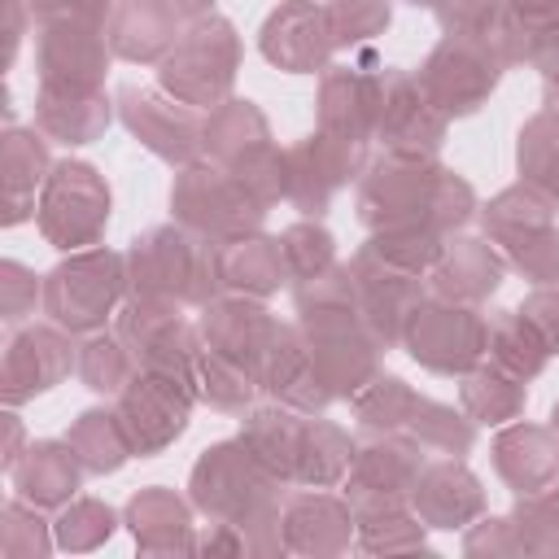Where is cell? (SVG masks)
<instances>
[{
	"label": "cell",
	"instance_id": "cell-10",
	"mask_svg": "<svg viewBox=\"0 0 559 559\" xmlns=\"http://www.w3.org/2000/svg\"><path fill=\"white\" fill-rule=\"evenodd\" d=\"M485 336H489L485 323L472 310H459V306H424L406 323L411 358L432 367V371H463V367H472L480 358Z\"/></svg>",
	"mask_w": 559,
	"mask_h": 559
},
{
	"label": "cell",
	"instance_id": "cell-6",
	"mask_svg": "<svg viewBox=\"0 0 559 559\" xmlns=\"http://www.w3.org/2000/svg\"><path fill=\"white\" fill-rule=\"evenodd\" d=\"M170 201H175L179 218L205 236H245L262 218V201L231 170L192 166V170H183Z\"/></svg>",
	"mask_w": 559,
	"mask_h": 559
},
{
	"label": "cell",
	"instance_id": "cell-9",
	"mask_svg": "<svg viewBox=\"0 0 559 559\" xmlns=\"http://www.w3.org/2000/svg\"><path fill=\"white\" fill-rule=\"evenodd\" d=\"M109 48L100 26L87 22H57L39 26V87L52 92H96Z\"/></svg>",
	"mask_w": 559,
	"mask_h": 559
},
{
	"label": "cell",
	"instance_id": "cell-19",
	"mask_svg": "<svg viewBox=\"0 0 559 559\" xmlns=\"http://www.w3.org/2000/svg\"><path fill=\"white\" fill-rule=\"evenodd\" d=\"M284 249L280 240H266V236H231L223 249H218V280L231 284V288H245V293H271L284 284Z\"/></svg>",
	"mask_w": 559,
	"mask_h": 559
},
{
	"label": "cell",
	"instance_id": "cell-15",
	"mask_svg": "<svg viewBox=\"0 0 559 559\" xmlns=\"http://www.w3.org/2000/svg\"><path fill=\"white\" fill-rule=\"evenodd\" d=\"M79 472H83V463L70 450V441H35L13 463L9 476H13L17 498H26L31 507H61L79 489Z\"/></svg>",
	"mask_w": 559,
	"mask_h": 559
},
{
	"label": "cell",
	"instance_id": "cell-24",
	"mask_svg": "<svg viewBox=\"0 0 559 559\" xmlns=\"http://www.w3.org/2000/svg\"><path fill=\"white\" fill-rule=\"evenodd\" d=\"M135 371H140V367H135L131 349L122 345V336H118V341H114V336H92V341L83 345V354H79V376H83V384L96 389V393H122Z\"/></svg>",
	"mask_w": 559,
	"mask_h": 559
},
{
	"label": "cell",
	"instance_id": "cell-1",
	"mask_svg": "<svg viewBox=\"0 0 559 559\" xmlns=\"http://www.w3.org/2000/svg\"><path fill=\"white\" fill-rule=\"evenodd\" d=\"M472 210V192L463 179H454L441 166H424L415 157H397L367 175L362 183V218L393 231H419L428 227V214L437 227L463 223Z\"/></svg>",
	"mask_w": 559,
	"mask_h": 559
},
{
	"label": "cell",
	"instance_id": "cell-7",
	"mask_svg": "<svg viewBox=\"0 0 559 559\" xmlns=\"http://www.w3.org/2000/svg\"><path fill=\"white\" fill-rule=\"evenodd\" d=\"M192 389L162 371H135L131 384L118 397V419L135 445V454H153L166 441H175L188 424Z\"/></svg>",
	"mask_w": 559,
	"mask_h": 559
},
{
	"label": "cell",
	"instance_id": "cell-14",
	"mask_svg": "<svg viewBox=\"0 0 559 559\" xmlns=\"http://www.w3.org/2000/svg\"><path fill=\"white\" fill-rule=\"evenodd\" d=\"M122 100V122L166 162H188L197 153V118L188 109H175L170 100H162L157 92H144V87H122L118 92Z\"/></svg>",
	"mask_w": 559,
	"mask_h": 559
},
{
	"label": "cell",
	"instance_id": "cell-3",
	"mask_svg": "<svg viewBox=\"0 0 559 559\" xmlns=\"http://www.w3.org/2000/svg\"><path fill=\"white\" fill-rule=\"evenodd\" d=\"M122 258L109 249H87L70 262H61L44 280V310L66 332H96L114 301L122 297Z\"/></svg>",
	"mask_w": 559,
	"mask_h": 559
},
{
	"label": "cell",
	"instance_id": "cell-8",
	"mask_svg": "<svg viewBox=\"0 0 559 559\" xmlns=\"http://www.w3.org/2000/svg\"><path fill=\"white\" fill-rule=\"evenodd\" d=\"M493 79H498V57L489 52V44L472 35H450L419 74V87L441 114H472L480 96L493 87Z\"/></svg>",
	"mask_w": 559,
	"mask_h": 559
},
{
	"label": "cell",
	"instance_id": "cell-18",
	"mask_svg": "<svg viewBox=\"0 0 559 559\" xmlns=\"http://www.w3.org/2000/svg\"><path fill=\"white\" fill-rule=\"evenodd\" d=\"M415 507L437 528H454L472 511H480V485L459 463H432L424 467V476H415Z\"/></svg>",
	"mask_w": 559,
	"mask_h": 559
},
{
	"label": "cell",
	"instance_id": "cell-25",
	"mask_svg": "<svg viewBox=\"0 0 559 559\" xmlns=\"http://www.w3.org/2000/svg\"><path fill=\"white\" fill-rule=\"evenodd\" d=\"M109 533H114V511H109L105 502H96V498L70 502V507L61 511V520H57V542H61L66 550H92V546H100Z\"/></svg>",
	"mask_w": 559,
	"mask_h": 559
},
{
	"label": "cell",
	"instance_id": "cell-21",
	"mask_svg": "<svg viewBox=\"0 0 559 559\" xmlns=\"http://www.w3.org/2000/svg\"><path fill=\"white\" fill-rule=\"evenodd\" d=\"M127 524L144 550H175L188 546V511L166 489H144L127 507Z\"/></svg>",
	"mask_w": 559,
	"mask_h": 559
},
{
	"label": "cell",
	"instance_id": "cell-30",
	"mask_svg": "<svg viewBox=\"0 0 559 559\" xmlns=\"http://www.w3.org/2000/svg\"><path fill=\"white\" fill-rule=\"evenodd\" d=\"M463 397H467L472 415H480V419L489 415V424L511 419V415L520 411V402H524L520 384H515V380H507V376H498V389H485V376H472V380H467V389H463Z\"/></svg>",
	"mask_w": 559,
	"mask_h": 559
},
{
	"label": "cell",
	"instance_id": "cell-32",
	"mask_svg": "<svg viewBox=\"0 0 559 559\" xmlns=\"http://www.w3.org/2000/svg\"><path fill=\"white\" fill-rule=\"evenodd\" d=\"M166 4H170L175 13H201V9L210 4V0H166Z\"/></svg>",
	"mask_w": 559,
	"mask_h": 559
},
{
	"label": "cell",
	"instance_id": "cell-2",
	"mask_svg": "<svg viewBox=\"0 0 559 559\" xmlns=\"http://www.w3.org/2000/svg\"><path fill=\"white\" fill-rule=\"evenodd\" d=\"M131 284L135 297H162V301H205L218 280V249L205 240L157 227L131 245Z\"/></svg>",
	"mask_w": 559,
	"mask_h": 559
},
{
	"label": "cell",
	"instance_id": "cell-31",
	"mask_svg": "<svg viewBox=\"0 0 559 559\" xmlns=\"http://www.w3.org/2000/svg\"><path fill=\"white\" fill-rule=\"evenodd\" d=\"M26 13H31V22H39V26H57V22L105 26L109 0H26Z\"/></svg>",
	"mask_w": 559,
	"mask_h": 559
},
{
	"label": "cell",
	"instance_id": "cell-20",
	"mask_svg": "<svg viewBox=\"0 0 559 559\" xmlns=\"http://www.w3.org/2000/svg\"><path fill=\"white\" fill-rule=\"evenodd\" d=\"M48 153H44V135H35V131H22V127H13L9 135H4V201H9V214H4V223L13 227V223H22L31 210V201H35V183H44L48 175Z\"/></svg>",
	"mask_w": 559,
	"mask_h": 559
},
{
	"label": "cell",
	"instance_id": "cell-16",
	"mask_svg": "<svg viewBox=\"0 0 559 559\" xmlns=\"http://www.w3.org/2000/svg\"><path fill=\"white\" fill-rule=\"evenodd\" d=\"M179 13L166 0H122L109 17V48L127 61H153L175 44Z\"/></svg>",
	"mask_w": 559,
	"mask_h": 559
},
{
	"label": "cell",
	"instance_id": "cell-4",
	"mask_svg": "<svg viewBox=\"0 0 559 559\" xmlns=\"http://www.w3.org/2000/svg\"><path fill=\"white\" fill-rule=\"evenodd\" d=\"M236 31L223 17H201L162 61V83L183 105H214L236 79Z\"/></svg>",
	"mask_w": 559,
	"mask_h": 559
},
{
	"label": "cell",
	"instance_id": "cell-29",
	"mask_svg": "<svg viewBox=\"0 0 559 559\" xmlns=\"http://www.w3.org/2000/svg\"><path fill=\"white\" fill-rule=\"evenodd\" d=\"M0 546H4V555H44L48 550L44 520L31 511L26 498L4 507V537H0Z\"/></svg>",
	"mask_w": 559,
	"mask_h": 559
},
{
	"label": "cell",
	"instance_id": "cell-27",
	"mask_svg": "<svg viewBox=\"0 0 559 559\" xmlns=\"http://www.w3.org/2000/svg\"><path fill=\"white\" fill-rule=\"evenodd\" d=\"M280 249H284L288 271H293V275H301V280L319 275V271L332 262V236H328L323 227H310V223H301V227L284 231Z\"/></svg>",
	"mask_w": 559,
	"mask_h": 559
},
{
	"label": "cell",
	"instance_id": "cell-5",
	"mask_svg": "<svg viewBox=\"0 0 559 559\" xmlns=\"http://www.w3.org/2000/svg\"><path fill=\"white\" fill-rule=\"evenodd\" d=\"M109 218V188L87 162H61L44 179L39 231L57 249H83L100 236Z\"/></svg>",
	"mask_w": 559,
	"mask_h": 559
},
{
	"label": "cell",
	"instance_id": "cell-12",
	"mask_svg": "<svg viewBox=\"0 0 559 559\" xmlns=\"http://www.w3.org/2000/svg\"><path fill=\"white\" fill-rule=\"evenodd\" d=\"M485 223H493L498 240H507V249L515 253L520 271H528L533 280H555L559 275V236H555L550 214H546V205L537 197L507 192V197L493 201Z\"/></svg>",
	"mask_w": 559,
	"mask_h": 559
},
{
	"label": "cell",
	"instance_id": "cell-23",
	"mask_svg": "<svg viewBox=\"0 0 559 559\" xmlns=\"http://www.w3.org/2000/svg\"><path fill=\"white\" fill-rule=\"evenodd\" d=\"M498 275H502V262L489 253V245L480 240H459L450 253H445V266H441V288L463 297V301H476L485 293L498 288Z\"/></svg>",
	"mask_w": 559,
	"mask_h": 559
},
{
	"label": "cell",
	"instance_id": "cell-26",
	"mask_svg": "<svg viewBox=\"0 0 559 559\" xmlns=\"http://www.w3.org/2000/svg\"><path fill=\"white\" fill-rule=\"evenodd\" d=\"M328 26H332V39L336 44H354V39H367L376 35L380 26H389V4L384 0H332L328 9Z\"/></svg>",
	"mask_w": 559,
	"mask_h": 559
},
{
	"label": "cell",
	"instance_id": "cell-13",
	"mask_svg": "<svg viewBox=\"0 0 559 559\" xmlns=\"http://www.w3.org/2000/svg\"><path fill=\"white\" fill-rule=\"evenodd\" d=\"M332 48H336V39H332V26H328V9H314L310 0H288L262 26L266 61L284 66L293 74H306V70L323 66Z\"/></svg>",
	"mask_w": 559,
	"mask_h": 559
},
{
	"label": "cell",
	"instance_id": "cell-11",
	"mask_svg": "<svg viewBox=\"0 0 559 559\" xmlns=\"http://www.w3.org/2000/svg\"><path fill=\"white\" fill-rule=\"evenodd\" d=\"M70 367H79L74 345L66 341V328H26L9 336L4 349V402L22 406L35 393H48Z\"/></svg>",
	"mask_w": 559,
	"mask_h": 559
},
{
	"label": "cell",
	"instance_id": "cell-17",
	"mask_svg": "<svg viewBox=\"0 0 559 559\" xmlns=\"http://www.w3.org/2000/svg\"><path fill=\"white\" fill-rule=\"evenodd\" d=\"M35 118H39V131L61 140V144H87L96 140L105 127H109V105L96 92H52V87H39V100H35Z\"/></svg>",
	"mask_w": 559,
	"mask_h": 559
},
{
	"label": "cell",
	"instance_id": "cell-33",
	"mask_svg": "<svg viewBox=\"0 0 559 559\" xmlns=\"http://www.w3.org/2000/svg\"><path fill=\"white\" fill-rule=\"evenodd\" d=\"M555 428H559V406H555Z\"/></svg>",
	"mask_w": 559,
	"mask_h": 559
},
{
	"label": "cell",
	"instance_id": "cell-22",
	"mask_svg": "<svg viewBox=\"0 0 559 559\" xmlns=\"http://www.w3.org/2000/svg\"><path fill=\"white\" fill-rule=\"evenodd\" d=\"M66 441L79 454L83 472H114L135 450L131 437H127V428H122V419L109 415V411H83L74 419V428L66 432Z\"/></svg>",
	"mask_w": 559,
	"mask_h": 559
},
{
	"label": "cell",
	"instance_id": "cell-28",
	"mask_svg": "<svg viewBox=\"0 0 559 559\" xmlns=\"http://www.w3.org/2000/svg\"><path fill=\"white\" fill-rule=\"evenodd\" d=\"M39 297H44V288L22 262H4L0 266V314H4V328H17L35 310Z\"/></svg>",
	"mask_w": 559,
	"mask_h": 559
}]
</instances>
